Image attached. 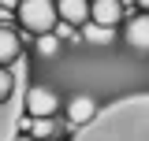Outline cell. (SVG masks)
<instances>
[{
    "label": "cell",
    "mask_w": 149,
    "mask_h": 141,
    "mask_svg": "<svg viewBox=\"0 0 149 141\" xmlns=\"http://www.w3.org/2000/svg\"><path fill=\"white\" fill-rule=\"evenodd\" d=\"M19 22H22V30H30V34H52L60 15H56V0H22L15 8Z\"/></svg>",
    "instance_id": "obj_1"
},
{
    "label": "cell",
    "mask_w": 149,
    "mask_h": 141,
    "mask_svg": "<svg viewBox=\"0 0 149 141\" xmlns=\"http://www.w3.org/2000/svg\"><path fill=\"white\" fill-rule=\"evenodd\" d=\"M22 104H26V115H30V119H56V111H60V97H56L49 86H30Z\"/></svg>",
    "instance_id": "obj_2"
},
{
    "label": "cell",
    "mask_w": 149,
    "mask_h": 141,
    "mask_svg": "<svg viewBox=\"0 0 149 141\" xmlns=\"http://www.w3.org/2000/svg\"><path fill=\"white\" fill-rule=\"evenodd\" d=\"M123 15H127V8H123L119 0H90V22L93 26L116 30V26L123 22Z\"/></svg>",
    "instance_id": "obj_3"
},
{
    "label": "cell",
    "mask_w": 149,
    "mask_h": 141,
    "mask_svg": "<svg viewBox=\"0 0 149 141\" xmlns=\"http://www.w3.org/2000/svg\"><path fill=\"white\" fill-rule=\"evenodd\" d=\"M63 115H67L71 126H86L93 115H97V100H93L90 93H78V97H71V100L63 104Z\"/></svg>",
    "instance_id": "obj_4"
},
{
    "label": "cell",
    "mask_w": 149,
    "mask_h": 141,
    "mask_svg": "<svg viewBox=\"0 0 149 141\" xmlns=\"http://www.w3.org/2000/svg\"><path fill=\"white\" fill-rule=\"evenodd\" d=\"M56 15H60V22L82 30L90 22V0H56Z\"/></svg>",
    "instance_id": "obj_5"
},
{
    "label": "cell",
    "mask_w": 149,
    "mask_h": 141,
    "mask_svg": "<svg viewBox=\"0 0 149 141\" xmlns=\"http://www.w3.org/2000/svg\"><path fill=\"white\" fill-rule=\"evenodd\" d=\"M130 48H138V52H149V11H138V15L127 19V30H123Z\"/></svg>",
    "instance_id": "obj_6"
},
{
    "label": "cell",
    "mask_w": 149,
    "mask_h": 141,
    "mask_svg": "<svg viewBox=\"0 0 149 141\" xmlns=\"http://www.w3.org/2000/svg\"><path fill=\"white\" fill-rule=\"evenodd\" d=\"M19 56H22V41H19L15 30L0 26V67H11Z\"/></svg>",
    "instance_id": "obj_7"
},
{
    "label": "cell",
    "mask_w": 149,
    "mask_h": 141,
    "mask_svg": "<svg viewBox=\"0 0 149 141\" xmlns=\"http://www.w3.org/2000/svg\"><path fill=\"white\" fill-rule=\"evenodd\" d=\"M34 141H45V138H52L56 134V123L52 119H30V130H26Z\"/></svg>",
    "instance_id": "obj_8"
},
{
    "label": "cell",
    "mask_w": 149,
    "mask_h": 141,
    "mask_svg": "<svg viewBox=\"0 0 149 141\" xmlns=\"http://www.w3.org/2000/svg\"><path fill=\"white\" fill-rule=\"evenodd\" d=\"M82 34H86V41H97V45H108V41H112V30H108V26H93V22L82 26Z\"/></svg>",
    "instance_id": "obj_9"
},
{
    "label": "cell",
    "mask_w": 149,
    "mask_h": 141,
    "mask_svg": "<svg viewBox=\"0 0 149 141\" xmlns=\"http://www.w3.org/2000/svg\"><path fill=\"white\" fill-rule=\"evenodd\" d=\"M11 93H15V74H11L8 67H0V104L11 100Z\"/></svg>",
    "instance_id": "obj_10"
},
{
    "label": "cell",
    "mask_w": 149,
    "mask_h": 141,
    "mask_svg": "<svg viewBox=\"0 0 149 141\" xmlns=\"http://www.w3.org/2000/svg\"><path fill=\"white\" fill-rule=\"evenodd\" d=\"M37 52H41V56H56V52H60V37H56V34H41V37H37Z\"/></svg>",
    "instance_id": "obj_11"
},
{
    "label": "cell",
    "mask_w": 149,
    "mask_h": 141,
    "mask_svg": "<svg viewBox=\"0 0 149 141\" xmlns=\"http://www.w3.org/2000/svg\"><path fill=\"white\" fill-rule=\"evenodd\" d=\"M19 4H22V0H0V11H15Z\"/></svg>",
    "instance_id": "obj_12"
},
{
    "label": "cell",
    "mask_w": 149,
    "mask_h": 141,
    "mask_svg": "<svg viewBox=\"0 0 149 141\" xmlns=\"http://www.w3.org/2000/svg\"><path fill=\"white\" fill-rule=\"evenodd\" d=\"M134 4H138V8H142V11H149V0H134Z\"/></svg>",
    "instance_id": "obj_13"
},
{
    "label": "cell",
    "mask_w": 149,
    "mask_h": 141,
    "mask_svg": "<svg viewBox=\"0 0 149 141\" xmlns=\"http://www.w3.org/2000/svg\"><path fill=\"white\" fill-rule=\"evenodd\" d=\"M15 141H34V138H30V134H19V138H15Z\"/></svg>",
    "instance_id": "obj_14"
},
{
    "label": "cell",
    "mask_w": 149,
    "mask_h": 141,
    "mask_svg": "<svg viewBox=\"0 0 149 141\" xmlns=\"http://www.w3.org/2000/svg\"><path fill=\"white\" fill-rule=\"evenodd\" d=\"M119 4H123V8H130V4H134V0H119Z\"/></svg>",
    "instance_id": "obj_15"
}]
</instances>
